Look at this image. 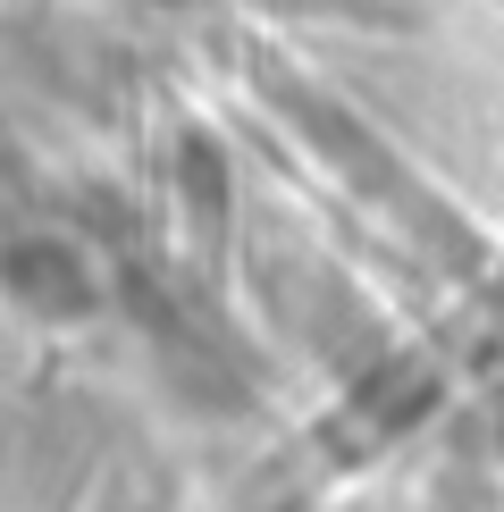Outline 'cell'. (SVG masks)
I'll list each match as a JSON object with an SVG mask.
<instances>
[{
    "label": "cell",
    "mask_w": 504,
    "mask_h": 512,
    "mask_svg": "<svg viewBox=\"0 0 504 512\" xmlns=\"http://www.w3.org/2000/svg\"><path fill=\"white\" fill-rule=\"evenodd\" d=\"M0 294L17 311H34L42 328H84L110 303V277L76 236H9L0 244Z\"/></svg>",
    "instance_id": "obj_1"
},
{
    "label": "cell",
    "mask_w": 504,
    "mask_h": 512,
    "mask_svg": "<svg viewBox=\"0 0 504 512\" xmlns=\"http://www.w3.org/2000/svg\"><path fill=\"white\" fill-rule=\"evenodd\" d=\"M227 168H219V143L210 135H185L177 143V202H185V219L202 227V236H219V210H227Z\"/></svg>",
    "instance_id": "obj_2"
}]
</instances>
